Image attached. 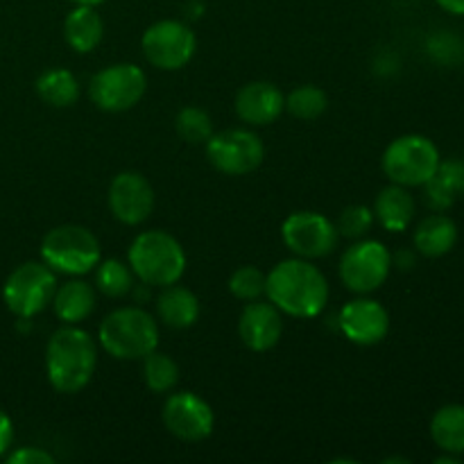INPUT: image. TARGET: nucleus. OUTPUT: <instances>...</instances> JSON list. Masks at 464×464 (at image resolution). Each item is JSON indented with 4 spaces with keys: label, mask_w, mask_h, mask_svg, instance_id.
Masks as SVG:
<instances>
[{
    "label": "nucleus",
    "mask_w": 464,
    "mask_h": 464,
    "mask_svg": "<svg viewBox=\"0 0 464 464\" xmlns=\"http://www.w3.org/2000/svg\"><path fill=\"white\" fill-rule=\"evenodd\" d=\"M266 295L281 313L290 317H315L329 302L324 275L306 258H288L266 276Z\"/></svg>",
    "instance_id": "f257e3e1"
},
{
    "label": "nucleus",
    "mask_w": 464,
    "mask_h": 464,
    "mask_svg": "<svg viewBox=\"0 0 464 464\" xmlns=\"http://www.w3.org/2000/svg\"><path fill=\"white\" fill-rule=\"evenodd\" d=\"M98 362L93 338L75 324L54 331L45 349V372L57 392L75 394L91 381Z\"/></svg>",
    "instance_id": "f03ea898"
},
{
    "label": "nucleus",
    "mask_w": 464,
    "mask_h": 464,
    "mask_svg": "<svg viewBox=\"0 0 464 464\" xmlns=\"http://www.w3.org/2000/svg\"><path fill=\"white\" fill-rule=\"evenodd\" d=\"M100 344L118 361H140L159 347L157 320L139 306L109 313L100 324Z\"/></svg>",
    "instance_id": "7ed1b4c3"
},
{
    "label": "nucleus",
    "mask_w": 464,
    "mask_h": 464,
    "mask_svg": "<svg viewBox=\"0 0 464 464\" xmlns=\"http://www.w3.org/2000/svg\"><path fill=\"white\" fill-rule=\"evenodd\" d=\"M130 266L131 272L140 279V284L166 285L177 284L186 270V254L181 249L179 240L168 231H143L136 236L130 247Z\"/></svg>",
    "instance_id": "20e7f679"
},
{
    "label": "nucleus",
    "mask_w": 464,
    "mask_h": 464,
    "mask_svg": "<svg viewBox=\"0 0 464 464\" xmlns=\"http://www.w3.org/2000/svg\"><path fill=\"white\" fill-rule=\"evenodd\" d=\"M41 258L50 270L80 276L100 263V243L86 227L62 225L45 234Z\"/></svg>",
    "instance_id": "39448f33"
},
{
    "label": "nucleus",
    "mask_w": 464,
    "mask_h": 464,
    "mask_svg": "<svg viewBox=\"0 0 464 464\" xmlns=\"http://www.w3.org/2000/svg\"><path fill=\"white\" fill-rule=\"evenodd\" d=\"M440 150L421 134H408L392 140L383 154V170L392 184L415 188L424 186L440 166Z\"/></svg>",
    "instance_id": "423d86ee"
},
{
    "label": "nucleus",
    "mask_w": 464,
    "mask_h": 464,
    "mask_svg": "<svg viewBox=\"0 0 464 464\" xmlns=\"http://www.w3.org/2000/svg\"><path fill=\"white\" fill-rule=\"evenodd\" d=\"M57 276L45 263H23L7 276L3 288L5 304L21 320L39 315L54 297Z\"/></svg>",
    "instance_id": "0eeeda50"
},
{
    "label": "nucleus",
    "mask_w": 464,
    "mask_h": 464,
    "mask_svg": "<svg viewBox=\"0 0 464 464\" xmlns=\"http://www.w3.org/2000/svg\"><path fill=\"white\" fill-rule=\"evenodd\" d=\"M145 93V72L136 63H113L91 77L89 98L102 111H127Z\"/></svg>",
    "instance_id": "6e6552de"
},
{
    "label": "nucleus",
    "mask_w": 464,
    "mask_h": 464,
    "mask_svg": "<svg viewBox=\"0 0 464 464\" xmlns=\"http://www.w3.org/2000/svg\"><path fill=\"white\" fill-rule=\"evenodd\" d=\"M392 267V254L379 240H361L343 254L340 279L352 293L365 295L385 284Z\"/></svg>",
    "instance_id": "1a4fd4ad"
},
{
    "label": "nucleus",
    "mask_w": 464,
    "mask_h": 464,
    "mask_svg": "<svg viewBox=\"0 0 464 464\" xmlns=\"http://www.w3.org/2000/svg\"><path fill=\"white\" fill-rule=\"evenodd\" d=\"M140 45L145 59L152 66L161 71H177L190 62L198 41L193 30L181 21H159L145 30Z\"/></svg>",
    "instance_id": "9d476101"
},
{
    "label": "nucleus",
    "mask_w": 464,
    "mask_h": 464,
    "mask_svg": "<svg viewBox=\"0 0 464 464\" xmlns=\"http://www.w3.org/2000/svg\"><path fill=\"white\" fill-rule=\"evenodd\" d=\"M284 243L295 256L299 258H322L329 256L338 245V229L329 218L315 211H297L285 218L281 227Z\"/></svg>",
    "instance_id": "9b49d317"
},
{
    "label": "nucleus",
    "mask_w": 464,
    "mask_h": 464,
    "mask_svg": "<svg viewBox=\"0 0 464 464\" xmlns=\"http://www.w3.org/2000/svg\"><path fill=\"white\" fill-rule=\"evenodd\" d=\"M263 140L249 130H225L207 140V157L225 175H247L263 161Z\"/></svg>",
    "instance_id": "f8f14e48"
},
{
    "label": "nucleus",
    "mask_w": 464,
    "mask_h": 464,
    "mask_svg": "<svg viewBox=\"0 0 464 464\" xmlns=\"http://www.w3.org/2000/svg\"><path fill=\"white\" fill-rule=\"evenodd\" d=\"M163 424L184 442H199L213 430V411L193 392H177L163 406Z\"/></svg>",
    "instance_id": "ddd939ff"
},
{
    "label": "nucleus",
    "mask_w": 464,
    "mask_h": 464,
    "mask_svg": "<svg viewBox=\"0 0 464 464\" xmlns=\"http://www.w3.org/2000/svg\"><path fill=\"white\" fill-rule=\"evenodd\" d=\"M109 208L122 225H140L154 208V190L139 172H121L109 186Z\"/></svg>",
    "instance_id": "4468645a"
},
{
    "label": "nucleus",
    "mask_w": 464,
    "mask_h": 464,
    "mask_svg": "<svg viewBox=\"0 0 464 464\" xmlns=\"http://www.w3.org/2000/svg\"><path fill=\"white\" fill-rule=\"evenodd\" d=\"M338 320L344 338L352 340L353 344H361V347L379 344L390 331L388 311L370 297H358L344 304Z\"/></svg>",
    "instance_id": "2eb2a0df"
},
{
    "label": "nucleus",
    "mask_w": 464,
    "mask_h": 464,
    "mask_svg": "<svg viewBox=\"0 0 464 464\" xmlns=\"http://www.w3.org/2000/svg\"><path fill=\"white\" fill-rule=\"evenodd\" d=\"M238 334L245 347L252 352H267L275 347L284 334L281 311L272 302H247L240 313Z\"/></svg>",
    "instance_id": "dca6fc26"
},
{
    "label": "nucleus",
    "mask_w": 464,
    "mask_h": 464,
    "mask_svg": "<svg viewBox=\"0 0 464 464\" xmlns=\"http://www.w3.org/2000/svg\"><path fill=\"white\" fill-rule=\"evenodd\" d=\"M285 95L270 82L245 84L236 95V113L247 125H270L284 113Z\"/></svg>",
    "instance_id": "f3484780"
},
{
    "label": "nucleus",
    "mask_w": 464,
    "mask_h": 464,
    "mask_svg": "<svg viewBox=\"0 0 464 464\" xmlns=\"http://www.w3.org/2000/svg\"><path fill=\"white\" fill-rule=\"evenodd\" d=\"M54 315L63 324H80L93 313L95 308V290L93 285L82 279L66 281L54 290L53 297Z\"/></svg>",
    "instance_id": "a211bd4d"
},
{
    "label": "nucleus",
    "mask_w": 464,
    "mask_h": 464,
    "mask_svg": "<svg viewBox=\"0 0 464 464\" xmlns=\"http://www.w3.org/2000/svg\"><path fill=\"white\" fill-rule=\"evenodd\" d=\"M63 36L68 45L77 53H91L100 45L104 36L102 16L93 5H77L63 21Z\"/></svg>",
    "instance_id": "6ab92c4d"
},
{
    "label": "nucleus",
    "mask_w": 464,
    "mask_h": 464,
    "mask_svg": "<svg viewBox=\"0 0 464 464\" xmlns=\"http://www.w3.org/2000/svg\"><path fill=\"white\" fill-rule=\"evenodd\" d=\"M374 218L388 231H406L415 218V199L406 186L392 184L379 193L374 202Z\"/></svg>",
    "instance_id": "aec40b11"
},
{
    "label": "nucleus",
    "mask_w": 464,
    "mask_h": 464,
    "mask_svg": "<svg viewBox=\"0 0 464 464\" xmlns=\"http://www.w3.org/2000/svg\"><path fill=\"white\" fill-rule=\"evenodd\" d=\"M458 243V225L449 216L433 213L424 218L415 229V249L429 258L444 256Z\"/></svg>",
    "instance_id": "412c9836"
},
{
    "label": "nucleus",
    "mask_w": 464,
    "mask_h": 464,
    "mask_svg": "<svg viewBox=\"0 0 464 464\" xmlns=\"http://www.w3.org/2000/svg\"><path fill=\"white\" fill-rule=\"evenodd\" d=\"M157 315L170 329H188L199 317V302L188 288L166 285L157 297Z\"/></svg>",
    "instance_id": "4be33fe9"
},
{
    "label": "nucleus",
    "mask_w": 464,
    "mask_h": 464,
    "mask_svg": "<svg viewBox=\"0 0 464 464\" xmlns=\"http://www.w3.org/2000/svg\"><path fill=\"white\" fill-rule=\"evenodd\" d=\"M426 202L435 211H444L451 207L460 195H464V161L449 159L440 161L435 175L426 181Z\"/></svg>",
    "instance_id": "5701e85b"
},
{
    "label": "nucleus",
    "mask_w": 464,
    "mask_h": 464,
    "mask_svg": "<svg viewBox=\"0 0 464 464\" xmlns=\"http://www.w3.org/2000/svg\"><path fill=\"white\" fill-rule=\"evenodd\" d=\"M430 438L440 451L462 456L464 453V406L449 403L442 406L430 420Z\"/></svg>",
    "instance_id": "b1692460"
},
{
    "label": "nucleus",
    "mask_w": 464,
    "mask_h": 464,
    "mask_svg": "<svg viewBox=\"0 0 464 464\" xmlns=\"http://www.w3.org/2000/svg\"><path fill=\"white\" fill-rule=\"evenodd\" d=\"M36 91H39L41 100L48 102L50 107H71L80 98V84H77L75 75L66 68L45 71L36 80Z\"/></svg>",
    "instance_id": "393cba45"
},
{
    "label": "nucleus",
    "mask_w": 464,
    "mask_h": 464,
    "mask_svg": "<svg viewBox=\"0 0 464 464\" xmlns=\"http://www.w3.org/2000/svg\"><path fill=\"white\" fill-rule=\"evenodd\" d=\"M143 376H145V383L152 392L163 394V392H170L172 388L177 385L179 381V367L177 362L172 361L170 356L166 353H159L154 349L152 353L143 358Z\"/></svg>",
    "instance_id": "a878e982"
},
{
    "label": "nucleus",
    "mask_w": 464,
    "mask_h": 464,
    "mask_svg": "<svg viewBox=\"0 0 464 464\" xmlns=\"http://www.w3.org/2000/svg\"><path fill=\"white\" fill-rule=\"evenodd\" d=\"M95 285L107 297H125L134 288V279H131V270L122 266L116 258H107V261L98 263V272H95Z\"/></svg>",
    "instance_id": "bb28decb"
},
{
    "label": "nucleus",
    "mask_w": 464,
    "mask_h": 464,
    "mask_svg": "<svg viewBox=\"0 0 464 464\" xmlns=\"http://www.w3.org/2000/svg\"><path fill=\"white\" fill-rule=\"evenodd\" d=\"M285 107L299 121H313L326 109V93L317 86H299L285 98Z\"/></svg>",
    "instance_id": "cd10ccee"
},
{
    "label": "nucleus",
    "mask_w": 464,
    "mask_h": 464,
    "mask_svg": "<svg viewBox=\"0 0 464 464\" xmlns=\"http://www.w3.org/2000/svg\"><path fill=\"white\" fill-rule=\"evenodd\" d=\"M177 131L186 143H207L213 134V122L204 109L186 107L177 113Z\"/></svg>",
    "instance_id": "c85d7f7f"
},
{
    "label": "nucleus",
    "mask_w": 464,
    "mask_h": 464,
    "mask_svg": "<svg viewBox=\"0 0 464 464\" xmlns=\"http://www.w3.org/2000/svg\"><path fill=\"white\" fill-rule=\"evenodd\" d=\"M229 290L234 297L243 302H254L261 295H266V275L254 266H243L231 275Z\"/></svg>",
    "instance_id": "c756f323"
},
{
    "label": "nucleus",
    "mask_w": 464,
    "mask_h": 464,
    "mask_svg": "<svg viewBox=\"0 0 464 464\" xmlns=\"http://www.w3.org/2000/svg\"><path fill=\"white\" fill-rule=\"evenodd\" d=\"M372 225H374V211L362 207V204H352L340 213L335 229L344 238H361L372 229Z\"/></svg>",
    "instance_id": "7c9ffc66"
},
{
    "label": "nucleus",
    "mask_w": 464,
    "mask_h": 464,
    "mask_svg": "<svg viewBox=\"0 0 464 464\" xmlns=\"http://www.w3.org/2000/svg\"><path fill=\"white\" fill-rule=\"evenodd\" d=\"M9 464H53L54 458L50 456L48 451H44V449H18L16 453H12V456L7 458Z\"/></svg>",
    "instance_id": "2f4dec72"
},
{
    "label": "nucleus",
    "mask_w": 464,
    "mask_h": 464,
    "mask_svg": "<svg viewBox=\"0 0 464 464\" xmlns=\"http://www.w3.org/2000/svg\"><path fill=\"white\" fill-rule=\"evenodd\" d=\"M12 440H14L12 420L0 411V456H5V451L12 447Z\"/></svg>",
    "instance_id": "473e14b6"
},
{
    "label": "nucleus",
    "mask_w": 464,
    "mask_h": 464,
    "mask_svg": "<svg viewBox=\"0 0 464 464\" xmlns=\"http://www.w3.org/2000/svg\"><path fill=\"white\" fill-rule=\"evenodd\" d=\"M435 3L453 16H464V0H435Z\"/></svg>",
    "instance_id": "72a5a7b5"
},
{
    "label": "nucleus",
    "mask_w": 464,
    "mask_h": 464,
    "mask_svg": "<svg viewBox=\"0 0 464 464\" xmlns=\"http://www.w3.org/2000/svg\"><path fill=\"white\" fill-rule=\"evenodd\" d=\"M394 263H397L399 267H403V270H408V267L415 266V256H412V252H399L397 256H394Z\"/></svg>",
    "instance_id": "f704fd0d"
},
{
    "label": "nucleus",
    "mask_w": 464,
    "mask_h": 464,
    "mask_svg": "<svg viewBox=\"0 0 464 464\" xmlns=\"http://www.w3.org/2000/svg\"><path fill=\"white\" fill-rule=\"evenodd\" d=\"M435 462L438 464H460V458L453 456V453H447V456H440Z\"/></svg>",
    "instance_id": "c9c22d12"
},
{
    "label": "nucleus",
    "mask_w": 464,
    "mask_h": 464,
    "mask_svg": "<svg viewBox=\"0 0 464 464\" xmlns=\"http://www.w3.org/2000/svg\"><path fill=\"white\" fill-rule=\"evenodd\" d=\"M72 3H77V5H93V7H95V5H100V3H102V0H72Z\"/></svg>",
    "instance_id": "e433bc0d"
}]
</instances>
